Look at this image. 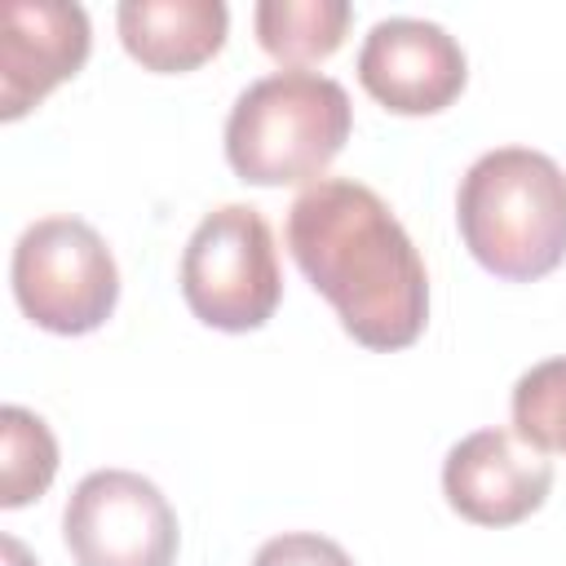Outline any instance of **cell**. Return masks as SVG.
I'll return each mask as SVG.
<instances>
[{
  "mask_svg": "<svg viewBox=\"0 0 566 566\" xmlns=\"http://www.w3.org/2000/svg\"><path fill=\"white\" fill-rule=\"evenodd\" d=\"M287 248L367 349H402L424 332L429 279L389 203L349 177H318L287 208Z\"/></svg>",
  "mask_w": 566,
  "mask_h": 566,
  "instance_id": "1",
  "label": "cell"
},
{
  "mask_svg": "<svg viewBox=\"0 0 566 566\" xmlns=\"http://www.w3.org/2000/svg\"><path fill=\"white\" fill-rule=\"evenodd\" d=\"M464 248L500 279L526 283L566 261V172L531 146H500L469 164L455 199Z\"/></svg>",
  "mask_w": 566,
  "mask_h": 566,
  "instance_id": "2",
  "label": "cell"
},
{
  "mask_svg": "<svg viewBox=\"0 0 566 566\" xmlns=\"http://www.w3.org/2000/svg\"><path fill=\"white\" fill-rule=\"evenodd\" d=\"M354 124L349 93L318 71H274L248 84L226 119V159L252 186L318 177Z\"/></svg>",
  "mask_w": 566,
  "mask_h": 566,
  "instance_id": "3",
  "label": "cell"
},
{
  "mask_svg": "<svg viewBox=\"0 0 566 566\" xmlns=\"http://www.w3.org/2000/svg\"><path fill=\"white\" fill-rule=\"evenodd\" d=\"M13 296L35 327L84 336L111 318L119 301V270L88 221L44 217L13 243Z\"/></svg>",
  "mask_w": 566,
  "mask_h": 566,
  "instance_id": "4",
  "label": "cell"
},
{
  "mask_svg": "<svg viewBox=\"0 0 566 566\" xmlns=\"http://www.w3.org/2000/svg\"><path fill=\"white\" fill-rule=\"evenodd\" d=\"M181 296L208 327H261L283 296L270 221L248 203L208 212L181 252Z\"/></svg>",
  "mask_w": 566,
  "mask_h": 566,
  "instance_id": "5",
  "label": "cell"
},
{
  "mask_svg": "<svg viewBox=\"0 0 566 566\" xmlns=\"http://www.w3.org/2000/svg\"><path fill=\"white\" fill-rule=\"evenodd\" d=\"M62 539L80 566H172L177 513L150 478L97 469L71 491Z\"/></svg>",
  "mask_w": 566,
  "mask_h": 566,
  "instance_id": "6",
  "label": "cell"
},
{
  "mask_svg": "<svg viewBox=\"0 0 566 566\" xmlns=\"http://www.w3.org/2000/svg\"><path fill=\"white\" fill-rule=\"evenodd\" d=\"M464 49L438 22L380 18L358 49L363 88L394 115H433L464 88Z\"/></svg>",
  "mask_w": 566,
  "mask_h": 566,
  "instance_id": "7",
  "label": "cell"
},
{
  "mask_svg": "<svg viewBox=\"0 0 566 566\" xmlns=\"http://www.w3.org/2000/svg\"><path fill=\"white\" fill-rule=\"evenodd\" d=\"M553 491V464L509 429H478L442 460L447 504L478 526H513L531 517Z\"/></svg>",
  "mask_w": 566,
  "mask_h": 566,
  "instance_id": "8",
  "label": "cell"
},
{
  "mask_svg": "<svg viewBox=\"0 0 566 566\" xmlns=\"http://www.w3.org/2000/svg\"><path fill=\"white\" fill-rule=\"evenodd\" d=\"M88 57V13L66 0H9L0 9V119L27 115Z\"/></svg>",
  "mask_w": 566,
  "mask_h": 566,
  "instance_id": "9",
  "label": "cell"
},
{
  "mask_svg": "<svg viewBox=\"0 0 566 566\" xmlns=\"http://www.w3.org/2000/svg\"><path fill=\"white\" fill-rule=\"evenodd\" d=\"M115 22L146 71H195L226 44L230 9L221 0H124Z\"/></svg>",
  "mask_w": 566,
  "mask_h": 566,
  "instance_id": "10",
  "label": "cell"
},
{
  "mask_svg": "<svg viewBox=\"0 0 566 566\" xmlns=\"http://www.w3.org/2000/svg\"><path fill=\"white\" fill-rule=\"evenodd\" d=\"M345 0H261L252 22L256 40L270 57L287 62L292 71H305V62L332 57L349 27Z\"/></svg>",
  "mask_w": 566,
  "mask_h": 566,
  "instance_id": "11",
  "label": "cell"
},
{
  "mask_svg": "<svg viewBox=\"0 0 566 566\" xmlns=\"http://www.w3.org/2000/svg\"><path fill=\"white\" fill-rule=\"evenodd\" d=\"M57 473V442L49 424L27 407L0 411V504L18 509L49 491Z\"/></svg>",
  "mask_w": 566,
  "mask_h": 566,
  "instance_id": "12",
  "label": "cell"
},
{
  "mask_svg": "<svg viewBox=\"0 0 566 566\" xmlns=\"http://www.w3.org/2000/svg\"><path fill=\"white\" fill-rule=\"evenodd\" d=\"M513 433L535 451L566 455V358L535 363L513 385Z\"/></svg>",
  "mask_w": 566,
  "mask_h": 566,
  "instance_id": "13",
  "label": "cell"
},
{
  "mask_svg": "<svg viewBox=\"0 0 566 566\" xmlns=\"http://www.w3.org/2000/svg\"><path fill=\"white\" fill-rule=\"evenodd\" d=\"M252 566H354L349 553L327 539V535H314V531H287V535H274L256 548Z\"/></svg>",
  "mask_w": 566,
  "mask_h": 566,
  "instance_id": "14",
  "label": "cell"
},
{
  "mask_svg": "<svg viewBox=\"0 0 566 566\" xmlns=\"http://www.w3.org/2000/svg\"><path fill=\"white\" fill-rule=\"evenodd\" d=\"M4 557H9V566H31V562H27V553H22V544H18V539H4Z\"/></svg>",
  "mask_w": 566,
  "mask_h": 566,
  "instance_id": "15",
  "label": "cell"
}]
</instances>
